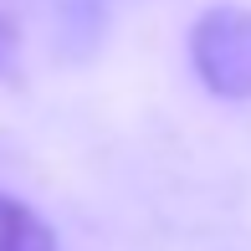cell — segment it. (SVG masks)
<instances>
[{"label":"cell","mask_w":251,"mask_h":251,"mask_svg":"<svg viewBox=\"0 0 251 251\" xmlns=\"http://www.w3.org/2000/svg\"><path fill=\"white\" fill-rule=\"evenodd\" d=\"M10 56H16V31H10V21L0 16V72L10 67Z\"/></svg>","instance_id":"3"},{"label":"cell","mask_w":251,"mask_h":251,"mask_svg":"<svg viewBox=\"0 0 251 251\" xmlns=\"http://www.w3.org/2000/svg\"><path fill=\"white\" fill-rule=\"evenodd\" d=\"M67 5H87V0H67ZM93 5H102V0H93Z\"/></svg>","instance_id":"4"},{"label":"cell","mask_w":251,"mask_h":251,"mask_svg":"<svg viewBox=\"0 0 251 251\" xmlns=\"http://www.w3.org/2000/svg\"><path fill=\"white\" fill-rule=\"evenodd\" d=\"M0 251H62V246H56V231L26 200L0 195Z\"/></svg>","instance_id":"2"},{"label":"cell","mask_w":251,"mask_h":251,"mask_svg":"<svg viewBox=\"0 0 251 251\" xmlns=\"http://www.w3.org/2000/svg\"><path fill=\"white\" fill-rule=\"evenodd\" d=\"M190 62L215 98H251V10L210 5L190 26Z\"/></svg>","instance_id":"1"}]
</instances>
